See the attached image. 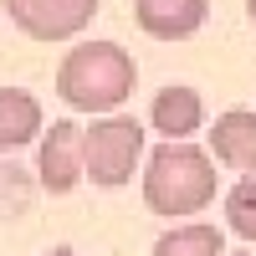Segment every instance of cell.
Masks as SVG:
<instances>
[{
	"label": "cell",
	"instance_id": "obj_4",
	"mask_svg": "<svg viewBox=\"0 0 256 256\" xmlns=\"http://www.w3.org/2000/svg\"><path fill=\"white\" fill-rule=\"evenodd\" d=\"M0 6L31 41H72L98 16V0H0Z\"/></svg>",
	"mask_w": 256,
	"mask_h": 256
},
{
	"label": "cell",
	"instance_id": "obj_12",
	"mask_svg": "<svg viewBox=\"0 0 256 256\" xmlns=\"http://www.w3.org/2000/svg\"><path fill=\"white\" fill-rule=\"evenodd\" d=\"M46 256H82V251H72V246H56V251H46Z\"/></svg>",
	"mask_w": 256,
	"mask_h": 256
},
{
	"label": "cell",
	"instance_id": "obj_5",
	"mask_svg": "<svg viewBox=\"0 0 256 256\" xmlns=\"http://www.w3.org/2000/svg\"><path fill=\"white\" fill-rule=\"evenodd\" d=\"M36 174L52 195H72L82 184V128L72 118H62L52 128H41V154H36Z\"/></svg>",
	"mask_w": 256,
	"mask_h": 256
},
{
	"label": "cell",
	"instance_id": "obj_2",
	"mask_svg": "<svg viewBox=\"0 0 256 256\" xmlns=\"http://www.w3.org/2000/svg\"><path fill=\"white\" fill-rule=\"evenodd\" d=\"M216 159L195 148L190 138L180 144H159L144 164V205L154 216H169V220H184V216H200V210L216 200Z\"/></svg>",
	"mask_w": 256,
	"mask_h": 256
},
{
	"label": "cell",
	"instance_id": "obj_3",
	"mask_svg": "<svg viewBox=\"0 0 256 256\" xmlns=\"http://www.w3.org/2000/svg\"><path fill=\"white\" fill-rule=\"evenodd\" d=\"M138 159H144V123L138 118L102 113V118H92V128H82V180L118 190L134 180Z\"/></svg>",
	"mask_w": 256,
	"mask_h": 256
},
{
	"label": "cell",
	"instance_id": "obj_9",
	"mask_svg": "<svg viewBox=\"0 0 256 256\" xmlns=\"http://www.w3.org/2000/svg\"><path fill=\"white\" fill-rule=\"evenodd\" d=\"M41 138V102L26 88H0V148H26Z\"/></svg>",
	"mask_w": 256,
	"mask_h": 256
},
{
	"label": "cell",
	"instance_id": "obj_14",
	"mask_svg": "<svg viewBox=\"0 0 256 256\" xmlns=\"http://www.w3.org/2000/svg\"><path fill=\"white\" fill-rule=\"evenodd\" d=\"M230 256H251V251H230Z\"/></svg>",
	"mask_w": 256,
	"mask_h": 256
},
{
	"label": "cell",
	"instance_id": "obj_1",
	"mask_svg": "<svg viewBox=\"0 0 256 256\" xmlns=\"http://www.w3.org/2000/svg\"><path fill=\"white\" fill-rule=\"evenodd\" d=\"M138 67L118 41H77L56 67V98L77 113H118L134 98Z\"/></svg>",
	"mask_w": 256,
	"mask_h": 256
},
{
	"label": "cell",
	"instance_id": "obj_8",
	"mask_svg": "<svg viewBox=\"0 0 256 256\" xmlns=\"http://www.w3.org/2000/svg\"><path fill=\"white\" fill-rule=\"evenodd\" d=\"M148 123H154L169 144H180V138H190L205 123V102H200L195 88H159L154 108H148Z\"/></svg>",
	"mask_w": 256,
	"mask_h": 256
},
{
	"label": "cell",
	"instance_id": "obj_13",
	"mask_svg": "<svg viewBox=\"0 0 256 256\" xmlns=\"http://www.w3.org/2000/svg\"><path fill=\"white\" fill-rule=\"evenodd\" d=\"M246 16H251V20H256V0H246Z\"/></svg>",
	"mask_w": 256,
	"mask_h": 256
},
{
	"label": "cell",
	"instance_id": "obj_10",
	"mask_svg": "<svg viewBox=\"0 0 256 256\" xmlns=\"http://www.w3.org/2000/svg\"><path fill=\"white\" fill-rule=\"evenodd\" d=\"M154 256H226V236L205 220H190V226H174L154 241Z\"/></svg>",
	"mask_w": 256,
	"mask_h": 256
},
{
	"label": "cell",
	"instance_id": "obj_6",
	"mask_svg": "<svg viewBox=\"0 0 256 256\" xmlns=\"http://www.w3.org/2000/svg\"><path fill=\"white\" fill-rule=\"evenodd\" d=\"M210 0H134V20L154 41H184L205 26Z\"/></svg>",
	"mask_w": 256,
	"mask_h": 256
},
{
	"label": "cell",
	"instance_id": "obj_7",
	"mask_svg": "<svg viewBox=\"0 0 256 256\" xmlns=\"http://www.w3.org/2000/svg\"><path fill=\"white\" fill-rule=\"evenodd\" d=\"M210 154L216 164H230L241 174H256V113L251 108H230L210 123Z\"/></svg>",
	"mask_w": 256,
	"mask_h": 256
},
{
	"label": "cell",
	"instance_id": "obj_11",
	"mask_svg": "<svg viewBox=\"0 0 256 256\" xmlns=\"http://www.w3.org/2000/svg\"><path fill=\"white\" fill-rule=\"evenodd\" d=\"M226 226L241 241H256V174H246L226 190Z\"/></svg>",
	"mask_w": 256,
	"mask_h": 256
}]
</instances>
